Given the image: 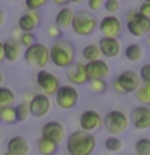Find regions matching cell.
I'll return each instance as SVG.
<instances>
[{"instance_id":"obj_31","label":"cell","mask_w":150,"mask_h":155,"mask_svg":"<svg viewBox=\"0 0 150 155\" xmlns=\"http://www.w3.org/2000/svg\"><path fill=\"white\" fill-rule=\"evenodd\" d=\"M89 87L94 94H105L108 89V84H106V79H94L89 81Z\"/></svg>"},{"instance_id":"obj_11","label":"cell","mask_w":150,"mask_h":155,"mask_svg":"<svg viewBox=\"0 0 150 155\" xmlns=\"http://www.w3.org/2000/svg\"><path fill=\"white\" fill-rule=\"evenodd\" d=\"M97 29L102 32L103 37H116L123 31V24H121V19L116 16V15H106L100 19V23H97Z\"/></svg>"},{"instance_id":"obj_49","label":"cell","mask_w":150,"mask_h":155,"mask_svg":"<svg viewBox=\"0 0 150 155\" xmlns=\"http://www.w3.org/2000/svg\"><path fill=\"white\" fill-rule=\"evenodd\" d=\"M134 155H137V153H134Z\"/></svg>"},{"instance_id":"obj_17","label":"cell","mask_w":150,"mask_h":155,"mask_svg":"<svg viewBox=\"0 0 150 155\" xmlns=\"http://www.w3.org/2000/svg\"><path fill=\"white\" fill-rule=\"evenodd\" d=\"M66 79L70 81L71 86H84L87 84V76L84 70V61H74L73 65L66 68Z\"/></svg>"},{"instance_id":"obj_18","label":"cell","mask_w":150,"mask_h":155,"mask_svg":"<svg viewBox=\"0 0 150 155\" xmlns=\"http://www.w3.org/2000/svg\"><path fill=\"white\" fill-rule=\"evenodd\" d=\"M100 55L105 58H116L121 53V44L116 37H102L97 44Z\"/></svg>"},{"instance_id":"obj_50","label":"cell","mask_w":150,"mask_h":155,"mask_svg":"<svg viewBox=\"0 0 150 155\" xmlns=\"http://www.w3.org/2000/svg\"><path fill=\"white\" fill-rule=\"evenodd\" d=\"M0 123H2V121H0Z\"/></svg>"},{"instance_id":"obj_20","label":"cell","mask_w":150,"mask_h":155,"mask_svg":"<svg viewBox=\"0 0 150 155\" xmlns=\"http://www.w3.org/2000/svg\"><path fill=\"white\" fill-rule=\"evenodd\" d=\"M23 55V47L16 39H7L3 42V57L8 61H18Z\"/></svg>"},{"instance_id":"obj_44","label":"cell","mask_w":150,"mask_h":155,"mask_svg":"<svg viewBox=\"0 0 150 155\" xmlns=\"http://www.w3.org/2000/svg\"><path fill=\"white\" fill-rule=\"evenodd\" d=\"M3 81H5V78H3V73L0 71V86H3Z\"/></svg>"},{"instance_id":"obj_22","label":"cell","mask_w":150,"mask_h":155,"mask_svg":"<svg viewBox=\"0 0 150 155\" xmlns=\"http://www.w3.org/2000/svg\"><path fill=\"white\" fill-rule=\"evenodd\" d=\"M36 147H37V152L41 155H57V152H58V144L42 137V136L39 137Z\"/></svg>"},{"instance_id":"obj_28","label":"cell","mask_w":150,"mask_h":155,"mask_svg":"<svg viewBox=\"0 0 150 155\" xmlns=\"http://www.w3.org/2000/svg\"><path fill=\"white\" fill-rule=\"evenodd\" d=\"M15 113H16V123H24V121L29 120V107L24 102H19V104L15 105Z\"/></svg>"},{"instance_id":"obj_4","label":"cell","mask_w":150,"mask_h":155,"mask_svg":"<svg viewBox=\"0 0 150 155\" xmlns=\"http://www.w3.org/2000/svg\"><path fill=\"white\" fill-rule=\"evenodd\" d=\"M23 58H24V61H26L28 66L44 70V68L50 63V50H48V47L45 44L36 42L24 50Z\"/></svg>"},{"instance_id":"obj_29","label":"cell","mask_w":150,"mask_h":155,"mask_svg":"<svg viewBox=\"0 0 150 155\" xmlns=\"http://www.w3.org/2000/svg\"><path fill=\"white\" fill-rule=\"evenodd\" d=\"M0 121L7 124H15L16 123V113H15V105L11 107H5L0 110Z\"/></svg>"},{"instance_id":"obj_48","label":"cell","mask_w":150,"mask_h":155,"mask_svg":"<svg viewBox=\"0 0 150 155\" xmlns=\"http://www.w3.org/2000/svg\"><path fill=\"white\" fill-rule=\"evenodd\" d=\"M144 2H147V3H150V0H144Z\"/></svg>"},{"instance_id":"obj_24","label":"cell","mask_w":150,"mask_h":155,"mask_svg":"<svg viewBox=\"0 0 150 155\" xmlns=\"http://www.w3.org/2000/svg\"><path fill=\"white\" fill-rule=\"evenodd\" d=\"M15 102H16L15 92L10 89V87L0 86V110L5 108V107H11Z\"/></svg>"},{"instance_id":"obj_40","label":"cell","mask_w":150,"mask_h":155,"mask_svg":"<svg viewBox=\"0 0 150 155\" xmlns=\"http://www.w3.org/2000/svg\"><path fill=\"white\" fill-rule=\"evenodd\" d=\"M19 36H21V31H19V29L16 28V29L13 31V36H11V39H16V41H18V39H19Z\"/></svg>"},{"instance_id":"obj_30","label":"cell","mask_w":150,"mask_h":155,"mask_svg":"<svg viewBox=\"0 0 150 155\" xmlns=\"http://www.w3.org/2000/svg\"><path fill=\"white\" fill-rule=\"evenodd\" d=\"M134 150L137 155H150V139L148 137H140L135 140Z\"/></svg>"},{"instance_id":"obj_8","label":"cell","mask_w":150,"mask_h":155,"mask_svg":"<svg viewBox=\"0 0 150 155\" xmlns=\"http://www.w3.org/2000/svg\"><path fill=\"white\" fill-rule=\"evenodd\" d=\"M53 97H55V104H57L58 108L71 110V108H74L77 105V102H79V91L71 84H65V86L58 87V91L55 92Z\"/></svg>"},{"instance_id":"obj_27","label":"cell","mask_w":150,"mask_h":155,"mask_svg":"<svg viewBox=\"0 0 150 155\" xmlns=\"http://www.w3.org/2000/svg\"><path fill=\"white\" fill-rule=\"evenodd\" d=\"M81 55H82V58L86 60V63H87V61L99 60V58L102 57L99 47H97V44H87V45H84V47H82Z\"/></svg>"},{"instance_id":"obj_32","label":"cell","mask_w":150,"mask_h":155,"mask_svg":"<svg viewBox=\"0 0 150 155\" xmlns=\"http://www.w3.org/2000/svg\"><path fill=\"white\" fill-rule=\"evenodd\" d=\"M18 42L21 44V47L28 48V47H31L32 44L37 42V37H36V34H34V32H21V36H19Z\"/></svg>"},{"instance_id":"obj_37","label":"cell","mask_w":150,"mask_h":155,"mask_svg":"<svg viewBox=\"0 0 150 155\" xmlns=\"http://www.w3.org/2000/svg\"><path fill=\"white\" fill-rule=\"evenodd\" d=\"M87 7L89 12H99L103 7V0H87Z\"/></svg>"},{"instance_id":"obj_7","label":"cell","mask_w":150,"mask_h":155,"mask_svg":"<svg viewBox=\"0 0 150 155\" xmlns=\"http://www.w3.org/2000/svg\"><path fill=\"white\" fill-rule=\"evenodd\" d=\"M126 28L131 36L142 37L150 31V18H144L137 10H129L126 13Z\"/></svg>"},{"instance_id":"obj_21","label":"cell","mask_w":150,"mask_h":155,"mask_svg":"<svg viewBox=\"0 0 150 155\" xmlns=\"http://www.w3.org/2000/svg\"><path fill=\"white\" fill-rule=\"evenodd\" d=\"M73 15H74V12H73V8H70L66 5V7H60V10L57 12L55 15V26H58L61 29V31H65V29H68L71 26V19H73Z\"/></svg>"},{"instance_id":"obj_2","label":"cell","mask_w":150,"mask_h":155,"mask_svg":"<svg viewBox=\"0 0 150 155\" xmlns=\"http://www.w3.org/2000/svg\"><path fill=\"white\" fill-rule=\"evenodd\" d=\"M50 50V63L57 68H68L76 61V47L68 39H57L48 47Z\"/></svg>"},{"instance_id":"obj_26","label":"cell","mask_w":150,"mask_h":155,"mask_svg":"<svg viewBox=\"0 0 150 155\" xmlns=\"http://www.w3.org/2000/svg\"><path fill=\"white\" fill-rule=\"evenodd\" d=\"M132 94H134L135 100H137L139 104L148 105L150 104V82H148V84H140L137 89L132 92Z\"/></svg>"},{"instance_id":"obj_10","label":"cell","mask_w":150,"mask_h":155,"mask_svg":"<svg viewBox=\"0 0 150 155\" xmlns=\"http://www.w3.org/2000/svg\"><path fill=\"white\" fill-rule=\"evenodd\" d=\"M52 100L50 97L45 95V94H34L29 100V113L31 116H36V118H44L45 115L50 113L52 110Z\"/></svg>"},{"instance_id":"obj_12","label":"cell","mask_w":150,"mask_h":155,"mask_svg":"<svg viewBox=\"0 0 150 155\" xmlns=\"http://www.w3.org/2000/svg\"><path fill=\"white\" fill-rule=\"evenodd\" d=\"M41 136L55 144H61L66 139V128L60 121H47L41 129Z\"/></svg>"},{"instance_id":"obj_43","label":"cell","mask_w":150,"mask_h":155,"mask_svg":"<svg viewBox=\"0 0 150 155\" xmlns=\"http://www.w3.org/2000/svg\"><path fill=\"white\" fill-rule=\"evenodd\" d=\"M70 3H76V5H79V3H82L84 0H68Z\"/></svg>"},{"instance_id":"obj_36","label":"cell","mask_w":150,"mask_h":155,"mask_svg":"<svg viewBox=\"0 0 150 155\" xmlns=\"http://www.w3.org/2000/svg\"><path fill=\"white\" fill-rule=\"evenodd\" d=\"M61 34H63V31L58 26H55V24H50V26L47 28V36L50 37V39H61Z\"/></svg>"},{"instance_id":"obj_34","label":"cell","mask_w":150,"mask_h":155,"mask_svg":"<svg viewBox=\"0 0 150 155\" xmlns=\"http://www.w3.org/2000/svg\"><path fill=\"white\" fill-rule=\"evenodd\" d=\"M137 74H139L142 84H148V82H150V65H142Z\"/></svg>"},{"instance_id":"obj_9","label":"cell","mask_w":150,"mask_h":155,"mask_svg":"<svg viewBox=\"0 0 150 155\" xmlns=\"http://www.w3.org/2000/svg\"><path fill=\"white\" fill-rule=\"evenodd\" d=\"M36 82H37L39 89L42 91V94H45V95H48V97L55 95V92L58 91V87L61 86L55 73L48 71V70H45V68L37 71Z\"/></svg>"},{"instance_id":"obj_13","label":"cell","mask_w":150,"mask_h":155,"mask_svg":"<svg viewBox=\"0 0 150 155\" xmlns=\"http://www.w3.org/2000/svg\"><path fill=\"white\" fill-rule=\"evenodd\" d=\"M129 116V124H132L137 131H147L150 128V108L148 105H139L132 108Z\"/></svg>"},{"instance_id":"obj_46","label":"cell","mask_w":150,"mask_h":155,"mask_svg":"<svg viewBox=\"0 0 150 155\" xmlns=\"http://www.w3.org/2000/svg\"><path fill=\"white\" fill-rule=\"evenodd\" d=\"M11 2H21V0H11Z\"/></svg>"},{"instance_id":"obj_35","label":"cell","mask_w":150,"mask_h":155,"mask_svg":"<svg viewBox=\"0 0 150 155\" xmlns=\"http://www.w3.org/2000/svg\"><path fill=\"white\" fill-rule=\"evenodd\" d=\"M48 0H24V3H26V8L28 10H41L42 7H45Z\"/></svg>"},{"instance_id":"obj_47","label":"cell","mask_w":150,"mask_h":155,"mask_svg":"<svg viewBox=\"0 0 150 155\" xmlns=\"http://www.w3.org/2000/svg\"><path fill=\"white\" fill-rule=\"evenodd\" d=\"M3 155H11V153H8V152H5V153H3Z\"/></svg>"},{"instance_id":"obj_6","label":"cell","mask_w":150,"mask_h":155,"mask_svg":"<svg viewBox=\"0 0 150 155\" xmlns=\"http://www.w3.org/2000/svg\"><path fill=\"white\" fill-rule=\"evenodd\" d=\"M140 84H142V82H140V78L137 74V71L124 70L123 73H119V74L113 79V91L119 95L132 94Z\"/></svg>"},{"instance_id":"obj_14","label":"cell","mask_w":150,"mask_h":155,"mask_svg":"<svg viewBox=\"0 0 150 155\" xmlns=\"http://www.w3.org/2000/svg\"><path fill=\"white\" fill-rule=\"evenodd\" d=\"M84 70L87 81H94V79H106L110 74V66L105 60H94V61H87L84 63Z\"/></svg>"},{"instance_id":"obj_38","label":"cell","mask_w":150,"mask_h":155,"mask_svg":"<svg viewBox=\"0 0 150 155\" xmlns=\"http://www.w3.org/2000/svg\"><path fill=\"white\" fill-rule=\"evenodd\" d=\"M137 12H139V15H142L144 18H150V3L144 2V3L137 8Z\"/></svg>"},{"instance_id":"obj_1","label":"cell","mask_w":150,"mask_h":155,"mask_svg":"<svg viewBox=\"0 0 150 155\" xmlns=\"http://www.w3.org/2000/svg\"><path fill=\"white\" fill-rule=\"evenodd\" d=\"M65 145L68 155H92L97 147V139L92 133L77 129L66 136Z\"/></svg>"},{"instance_id":"obj_39","label":"cell","mask_w":150,"mask_h":155,"mask_svg":"<svg viewBox=\"0 0 150 155\" xmlns=\"http://www.w3.org/2000/svg\"><path fill=\"white\" fill-rule=\"evenodd\" d=\"M50 2H53L55 5H58V7H66V5L70 3L68 0H50Z\"/></svg>"},{"instance_id":"obj_19","label":"cell","mask_w":150,"mask_h":155,"mask_svg":"<svg viewBox=\"0 0 150 155\" xmlns=\"http://www.w3.org/2000/svg\"><path fill=\"white\" fill-rule=\"evenodd\" d=\"M29 149H31V145L24 136H13L7 142V152L11 155H28Z\"/></svg>"},{"instance_id":"obj_41","label":"cell","mask_w":150,"mask_h":155,"mask_svg":"<svg viewBox=\"0 0 150 155\" xmlns=\"http://www.w3.org/2000/svg\"><path fill=\"white\" fill-rule=\"evenodd\" d=\"M5 24V12L3 10H0V28H2Z\"/></svg>"},{"instance_id":"obj_15","label":"cell","mask_w":150,"mask_h":155,"mask_svg":"<svg viewBox=\"0 0 150 155\" xmlns=\"http://www.w3.org/2000/svg\"><path fill=\"white\" fill-rule=\"evenodd\" d=\"M102 121H103V116L97 110H84L79 115V129L86 133H94L102 126Z\"/></svg>"},{"instance_id":"obj_42","label":"cell","mask_w":150,"mask_h":155,"mask_svg":"<svg viewBox=\"0 0 150 155\" xmlns=\"http://www.w3.org/2000/svg\"><path fill=\"white\" fill-rule=\"evenodd\" d=\"M5 60V57H3V42H0V63H2Z\"/></svg>"},{"instance_id":"obj_25","label":"cell","mask_w":150,"mask_h":155,"mask_svg":"<svg viewBox=\"0 0 150 155\" xmlns=\"http://www.w3.org/2000/svg\"><path fill=\"white\" fill-rule=\"evenodd\" d=\"M103 145H105V149L108 150V152L118 153V152H121V150H123L124 142H123V139H121L119 136H108V137L105 139Z\"/></svg>"},{"instance_id":"obj_45","label":"cell","mask_w":150,"mask_h":155,"mask_svg":"<svg viewBox=\"0 0 150 155\" xmlns=\"http://www.w3.org/2000/svg\"><path fill=\"white\" fill-rule=\"evenodd\" d=\"M2 139H3V134H2V131H0V142H2Z\"/></svg>"},{"instance_id":"obj_16","label":"cell","mask_w":150,"mask_h":155,"mask_svg":"<svg viewBox=\"0 0 150 155\" xmlns=\"http://www.w3.org/2000/svg\"><path fill=\"white\" fill-rule=\"evenodd\" d=\"M42 16L37 10H28L26 13H23L18 18V29L21 32H34L36 29L41 26Z\"/></svg>"},{"instance_id":"obj_23","label":"cell","mask_w":150,"mask_h":155,"mask_svg":"<svg viewBox=\"0 0 150 155\" xmlns=\"http://www.w3.org/2000/svg\"><path fill=\"white\" fill-rule=\"evenodd\" d=\"M144 55H145V50L140 44H129L124 50V57L129 61H139L144 58Z\"/></svg>"},{"instance_id":"obj_33","label":"cell","mask_w":150,"mask_h":155,"mask_svg":"<svg viewBox=\"0 0 150 155\" xmlns=\"http://www.w3.org/2000/svg\"><path fill=\"white\" fill-rule=\"evenodd\" d=\"M102 8H105V12L108 15H115V13L119 12L121 2L119 0H103V7Z\"/></svg>"},{"instance_id":"obj_5","label":"cell","mask_w":150,"mask_h":155,"mask_svg":"<svg viewBox=\"0 0 150 155\" xmlns=\"http://www.w3.org/2000/svg\"><path fill=\"white\" fill-rule=\"evenodd\" d=\"M102 126L110 136H119L129 128V116L121 110H110L103 116Z\"/></svg>"},{"instance_id":"obj_3","label":"cell","mask_w":150,"mask_h":155,"mask_svg":"<svg viewBox=\"0 0 150 155\" xmlns=\"http://www.w3.org/2000/svg\"><path fill=\"white\" fill-rule=\"evenodd\" d=\"M97 23H99V19L95 18L94 13L89 12V10H86V8H81V10H77V12H74V15H73L70 28L73 29L74 34H77V36L89 37L97 31Z\"/></svg>"}]
</instances>
